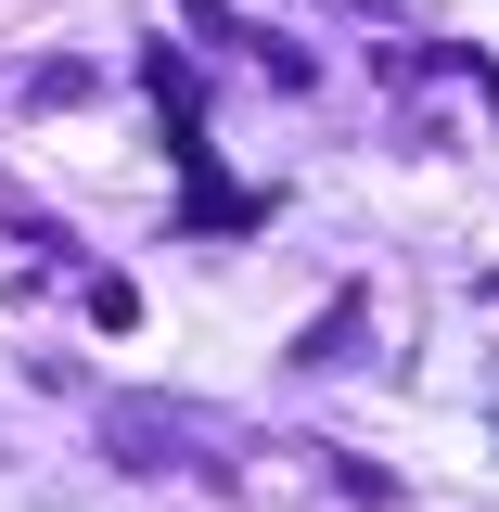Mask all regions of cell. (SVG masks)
<instances>
[{
	"label": "cell",
	"instance_id": "6da1fadb",
	"mask_svg": "<svg viewBox=\"0 0 499 512\" xmlns=\"http://www.w3.org/2000/svg\"><path fill=\"white\" fill-rule=\"evenodd\" d=\"M333 500H359V512H397V474H384V461H333Z\"/></svg>",
	"mask_w": 499,
	"mask_h": 512
}]
</instances>
